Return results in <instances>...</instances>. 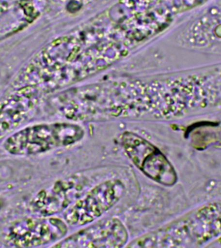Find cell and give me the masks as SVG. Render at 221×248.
I'll list each match as a JSON object with an SVG mask.
<instances>
[{"label": "cell", "instance_id": "2", "mask_svg": "<svg viewBox=\"0 0 221 248\" xmlns=\"http://www.w3.org/2000/svg\"><path fill=\"white\" fill-rule=\"evenodd\" d=\"M84 135L83 128L76 124H41L14 134L4 143V147L12 155H38L75 144Z\"/></svg>", "mask_w": 221, "mask_h": 248}, {"label": "cell", "instance_id": "3", "mask_svg": "<svg viewBox=\"0 0 221 248\" xmlns=\"http://www.w3.org/2000/svg\"><path fill=\"white\" fill-rule=\"evenodd\" d=\"M119 142L129 160L147 177L169 187L176 184L178 177L174 167L150 141L127 131L120 136Z\"/></svg>", "mask_w": 221, "mask_h": 248}, {"label": "cell", "instance_id": "5", "mask_svg": "<svg viewBox=\"0 0 221 248\" xmlns=\"http://www.w3.org/2000/svg\"><path fill=\"white\" fill-rule=\"evenodd\" d=\"M129 239L127 229L116 218L104 219L81 229L52 246L55 248L124 247Z\"/></svg>", "mask_w": 221, "mask_h": 248}, {"label": "cell", "instance_id": "8", "mask_svg": "<svg viewBox=\"0 0 221 248\" xmlns=\"http://www.w3.org/2000/svg\"><path fill=\"white\" fill-rule=\"evenodd\" d=\"M214 242H217V244H219V246H221V236H219L218 238H217Z\"/></svg>", "mask_w": 221, "mask_h": 248}, {"label": "cell", "instance_id": "1", "mask_svg": "<svg viewBox=\"0 0 221 248\" xmlns=\"http://www.w3.org/2000/svg\"><path fill=\"white\" fill-rule=\"evenodd\" d=\"M221 235V201H213L140 236L127 247H197Z\"/></svg>", "mask_w": 221, "mask_h": 248}, {"label": "cell", "instance_id": "7", "mask_svg": "<svg viewBox=\"0 0 221 248\" xmlns=\"http://www.w3.org/2000/svg\"><path fill=\"white\" fill-rule=\"evenodd\" d=\"M76 183L74 180H67L40 191L31 203L33 211L38 214L48 216L62 210L78 191L77 186L75 187Z\"/></svg>", "mask_w": 221, "mask_h": 248}, {"label": "cell", "instance_id": "6", "mask_svg": "<svg viewBox=\"0 0 221 248\" xmlns=\"http://www.w3.org/2000/svg\"><path fill=\"white\" fill-rule=\"evenodd\" d=\"M68 231L64 221L54 217L27 218L14 222L7 238L17 247H33L60 241Z\"/></svg>", "mask_w": 221, "mask_h": 248}, {"label": "cell", "instance_id": "4", "mask_svg": "<svg viewBox=\"0 0 221 248\" xmlns=\"http://www.w3.org/2000/svg\"><path fill=\"white\" fill-rule=\"evenodd\" d=\"M124 193L125 186L120 180L101 182L68 207L64 213V219L71 226L89 224L111 209Z\"/></svg>", "mask_w": 221, "mask_h": 248}]
</instances>
